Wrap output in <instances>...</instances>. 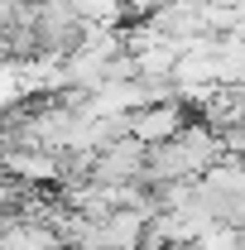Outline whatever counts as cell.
Here are the masks:
<instances>
[{
    "instance_id": "6da1fadb",
    "label": "cell",
    "mask_w": 245,
    "mask_h": 250,
    "mask_svg": "<svg viewBox=\"0 0 245 250\" xmlns=\"http://www.w3.org/2000/svg\"><path fill=\"white\" fill-rule=\"evenodd\" d=\"M183 125H187V106L183 101H159V106L130 111V116H125V135H130L135 145L154 149V145H168Z\"/></svg>"
},
{
    "instance_id": "7a4b0ae2",
    "label": "cell",
    "mask_w": 245,
    "mask_h": 250,
    "mask_svg": "<svg viewBox=\"0 0 245 250\" xmlns=\"http://www.w3.org/2000/svg\"><path fill=\"white\" fill-rule=\"evenodd\" d=\"M140 173H144V145H135L130 135L111 140L101 154H92V168H87V178L101 183V188H111V183H140Z\"/></svg>"
}]
</instances>
